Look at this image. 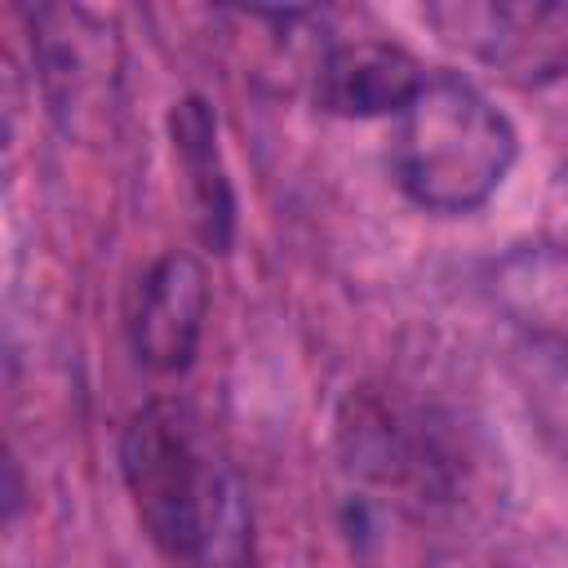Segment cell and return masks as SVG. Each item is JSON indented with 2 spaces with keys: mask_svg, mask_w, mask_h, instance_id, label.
I'll use <instances>...</instances> for the list:
<instances>
[{
  "mask_svg": "<svg viewBox=\"0 0 568 568\" xmlns=\"http://www.w3.org/2000/svg\"><path fill=\"white\" fill-rule=\"evenodd\" d=\"M120 479L151 546L178 568H257L248 493L182 399H146L120 430Z\"/></svg>",
  "mask_w": 568,
  "mask_h": 568,
  "instance_id": "obj_1",
  "label": "cell"
},
{
  "mask_svg": "<svg viewBox=\"0 0 568 568\" xmlns=\"http://www.w3.org/2000/svg\"><path fill=\"white\" fill-rule=\"evenodd\" d=\"M519 138L506 111L466 75L435 71L395 115L390 164L413 204L426 213H475L515 169Z\"/></svg>",
  "mask_w": 568,
  "mask_h": 568,
  "instance_id": "obj_2",
  "label": "cell"
},
{
  "mask_svg": "<svg viewBox=\"0 0 568 568\" xmlns=\"http://www.w3.org/2000/svg\"><path fill=\"white\" fill-rule=\"evenodd\" d=\"M337 439L355 479L399 493L413 506H444L466 479L453 422L386 386H359L346 395Z\"/></svg>",
  "mask_w": 568,
  "mask_h": 568,
  "instance_id": "obj_3",
  "label": "cell"
},
{
  "mask_svg": "<svg viewBox=\"0 0 568 568\" xmlns=\"http://www.w3.org/2000/svg\"><path fill=\"white\" fill-rule=\"evenodd\" d=\"M426 22L510 84H550L568 71V0L430 4Z\"/></svg>",
  "mask_w": 568,
  "mask_h": 568,
  "instance_id": "obj_4",
  "label": "cell"
},
{
  "mask_svg": "<svg viewBox=\"0 0 568 568\" xmlns=\"http://www.w3.org/2000/svg\"><path fill=\"white\" fill-rule=\"evenodd\" d=\"M31 53L44 98L67 129H89L115 106L120 40L106 18L44 4L31 13Z\"/></svg>",
  "mask_w": 568,
  "mask_h": 568,
  "instance_id": "obj_5",
  "label": "cell"
},
{
  "mask_svg": "<svg viewBox=\"0 0 568 568\" xmlns=\"http://www.w3.org/2000/svg\"><path fill=\"white\" fill-rule=\"evenodd\" d=\"M209 315V275L191 253L155 257L124 302V337L151 373H182L195 359Z\"/></svg>",
  "mask_w": 568,
  "mask_h": 568,
  "instance_id": "obj_6",
  "label": "cell"
},
{
  "mask_svg": "<svg viewBox=\"0 0 568 568\" xmlns=\"http://www.w3.org/2000/svg\"><path fill=\"white\" fill-rule=\"evenodd\" d=\"M430 71L422 62L386 40H346L328 44L315 62V102L328 115L342 120H377L399 115Z\"/></svg>",
  "mask_w": 568,
  "mask_h": 568,
  "instance_id": "obj_7",
  "label": "cell"
},
{
  "mask_svg": "<svg viewBox=\"0 0 568 568\" xmlns=\"http://www.w3.org/2000/svg\"><path fill=\"white\" fill-rule=\"evenodd\" d=\"M169 142H173V160L186 178V200H191V217H195V235L204 240V248L226 253L231 235H235V191L222 164V146H217V115L204 98H182L169 111Z\"/></svg>",
  "mask_w": 568,
  "mask_h": 568,
  "instance_id": "obj_8",
  "label": "cell"
},
{
  "mask_svg": "<svg viewBox=\"0 0 568 568\" xmlns=\"http://www.w3.org/2000/svg\"><path fill=\"white\" fill-rule=\"evenodd\" d=\"M497 302L528 337H568V253L537 244L497 266Z\"/></svg>",
  "mask_w": 568,
  "mask_h": 568,
  "instance_id": "obj_9",
  "label": "cell"
},
{
  "mask_svg": "<svg viewBox=\"0 0 568 568\" xmlns=\"http://www.w3.org/2000/svg\"><path fill=\"white\" fill-rule=\"evenodd\" d=\"M515 377L537 430L568 457V337H528L515 355Z\"/></svg>",
  "mask_w": 568,
  "mask_h": 568,
  "instance_id": "obj_10",
  "label": "cell"
}]
</instances>
